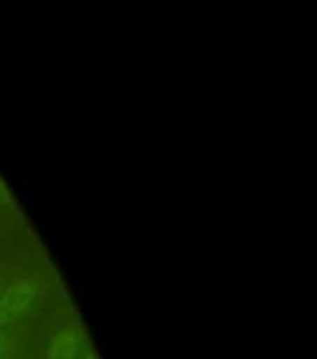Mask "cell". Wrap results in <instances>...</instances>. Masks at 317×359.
Here are the masks:
<instances>
[{"instance_id": "1", "label": "cell", "mask_w": 317, "mask_h": 359, "mask_svg": "<svg viewBox=\"0 0 317 359\" xmlns=\"http://www.w3.org/2000/svg\"><path fill=\"white\" fill-rule=\"evenodd\" d=\"M34 299V286L24 279L13 280L0 296V327L15 322Z\"/></svg>"}, {"instance_id": "2", "label": "cell", "mask_w": 317, "mask_h": 359, "mask_svg": "<svg viewBox=\"0 0 317 359\" xmlns=\"http://www.w3.org/2000/svg\"><path fill=\"white\" fill-rule=\"evenodd\" d=\"M78 339L69 330H60L52 335L49 346V359H75Z\"/></svg>"}, {"instance_id": "3", "label": "cell", "mask_w": 317, "mask_h": 359, "mask_svg": "<svg viewBox=\"0 0 317 359\" xmlns=\"http://www.w3.org/2000/svg\"><path fill=\"white\" fill-rule=\"evenodd\" d=\"M13 204V198H11V193L8 189V185H6L4 178L0 176V206H10Z\"/></svg>"}, {"instance_id": "4", "label": "cell", "mask_w": 317, "mask_h": 359, "mask_svg": "<svg viewBox=\"0 0 317 359\" xmlns=\"http://www.w3.org/2000/svg\"><path fill=\"white\" fill-rule=\"evenodd\" d=\"M6 348H8V337L4 331H0V358L6 353Z\"/></svg>"}, {"instance_id": "5", "label": "cell", "mask_w": 317, "mask_h": 359, "mask_svg": "<svg viewBox=\"0 0 317 359\" xmlns=\"http://www.w3.org/2000/svg\"><path fill=\"white\" fill-rule=\"evenodd\" d=\"M83 359H99V358H97V353H95L92 348H88V350H86V353H84Z\"/></svg>"}]
</instances>
